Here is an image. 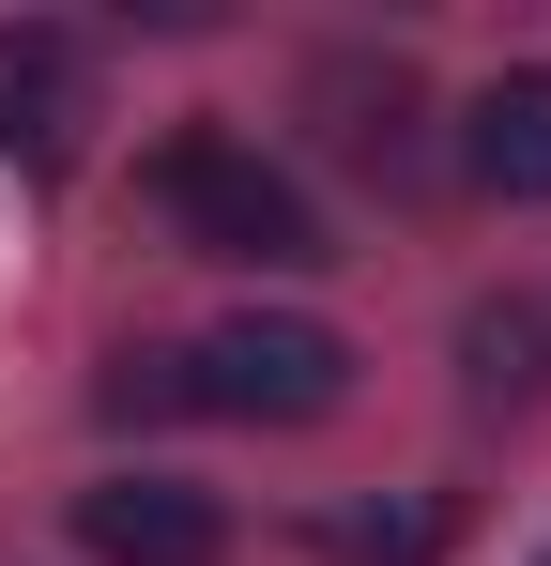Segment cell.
<instances>
[{
    "instance_id": "obj_1",
    "label": "cell",
    "mask_w": 551,
    "mask_h": 566,
    "mask_svg": "<svg viewBox=\"0 0 551 566\" xmlns=\"http://www.w3.org/2000/svg\"><path fill=\"white\" fill-rule=\"evenodd\" d=\"M154 214H169L199 261H261V276L322 261V214H306V185H291L276 154H246V138H215V123H184L169 154H154Z\"/></svg>"
},
{
    "instance_id": "obj_2",
    "label": "cell",
    "mask_w": 551,
    "mask_h": 566,
    "mask_svg": "<svg viewBox=\"0 0 551 566\" xmlns=\"http://www.w3.org/2000/svg\"><path fill=\"white\" fill-rule=\"evenodd\" d=\"M337 398H353V337L291 306H246L184 353V413H230V429H322Z\"/></svg>"
},
{
    "instance_id": "obj_3",
    "label": "cell",
    "mask_w": 551,
    "mask_h": 566,
    "mask_svg": "<svg viewBox=\"0 0 551 566\" xmlns=\"http://www.w3.org/2000/svg\"><path fill=\"white\" fill-rule=\"evenodd\" d=\"M77 552L92 566H230V505L184 474H107L77 490Z\"/></svg>"
},
{
    "instance_id": "obj_4",
    "label": "cell",
    "mask_w": 551,
    "mask_h": 566,
    "mask_svg": "<svg viewBox=\"0 0 551 566\" xmlns=\"http://www.w3.org/2000/svg\"><path fill=\"white\" fill-rule=\"evenodd\" d=\"M77 107H92V46L62 31V15H15V31H0V154H15L31 185H62Z\"/></svg>"
},
{
    "instance_id": "obj_5",
    "label": "cell",
    "mask_w": 551,
    "mask_h": 566,
    "mask_svg": "<svg viewBox=\"0 0 551 566\" xmlns=\"http://www.w3.org/2000/svg\"><path fill=\"white\" fill-rule=\"evenodd\" d=\"M459 169L490 199H551V62H521V77H490L459 107Z\"/></svg>"
},
{
    "instance_id": "obj_6",
    "label": "cell",
    "mask_w": 551,
    "mask_h": 566,
    "mask_svg": "<svg viewBox=\"0 0 551 566\" xmlns=\"http://www.w3.org/2000/svg\"><path fill=\"white\" fill-rule=\"evenodd\" d=\"M459 382L521 413V398H537V382H551V306H521V291H490V306L459 322Z\"/></svg>"
},
{
    "instance_id": "obj_7",
    "label": "cell",
    "mask_w": 551,
    "mask_h": 566,
    "mask_svg": "<svg viewBox=\"0 0 551 566\" xmlns=\"http://www.w3.org/2000/svg\"><path fill=\"white\" fill-rule=\"evenodd\" d=\"M322 107H337V154H367V169L414 154V77H398V62H383V77H367V62H322Z\"/></svg>"
},
{
    "instance_id": "obj_8",
    "label": "cell",
    "mask_w": 551,
    "mask_h": 566,
    "mask_svg": "<svg viewBox=\"0 0 551 566\" xmlns=\"http://www.w3.org/2000/svg\"><path fill=\"white\" fill-rule=\"evenodd\" d=\"M322 552L337 566H429L445 521H429V505H353V521H322Z\"/></svg>"
},
{
    "instance_id": "obj_9",
    "label": "cell",
    "mask_w": 551,
    "mask_h": 566,
    "mask_svg": "<svg viewBox=\"0 0 551 566\" xmlns=\"http://www.w3.org/2000/svg\"><path fill=\"white\" fill-rule=\"evenodd\" d=\"M107 413H123V429L184 413V353H123V368H107Z\"/></svg>"
},
{
    "instance_id": "obj_10",
    "label": "cell",
    "mask_w": 551,
    "mask_h": 566,
    "mask_svg": "<svg viewBox=\"0 0 551 566\" xmlns=\"http://www.w3.org/2000/svg\"><path fill=\"white\" fill-rule=\"evenodd\" d=\"M537 566H551V552H537Z\"/></svg>"
}]
</instances>
